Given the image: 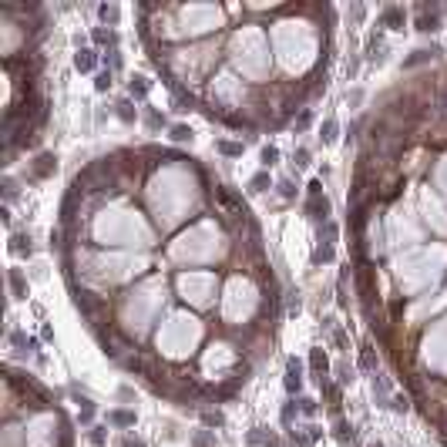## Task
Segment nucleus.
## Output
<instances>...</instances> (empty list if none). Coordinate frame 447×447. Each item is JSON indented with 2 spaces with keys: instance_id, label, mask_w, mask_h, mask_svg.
I'll list each match as a JSON object with an SVG mask.
<instances>
[{
  "instance_id": "obj_1",
  "label": "nucleus",
  "mask_w": 447,
  "mask_h": 447,
  "mask_svg": "<svg viewBox=\"0 0 447 447\" xmlns=\"http://www.w3.org/2000/svg\"><path fill=\"white\" fill-rule=\"evenodd\" d=\"M212 195H215L219 202H222V209H225L229 215H235V219H246V205L235 199V195H232L229 189H225V185H215V189H212Z\"/></svg>"
},
{
  "instance_id": "obj_2",
  "label": "nucleus",
  "mask_w": 447,
  "mask_h": 447,
  "mask_svg": "<svg viewBox=\"0 0 447 447\" xmlns=\"http://www.w3.org/2000/svg\"><path fill=\"white\" fill-rule=\"evenodd\" d=\"M300 387H303V367H300V360H289L286 363V390L296 393Z\"/></svg>"
},
{
  "instance_id": "obj_3",
  "label": "nucleus",
  "mask_w": 447,
  "mask_h": 447,
  "mask_svg": "<svg viewBox=\"0 0 447 447\" xmlns=\"http://www.w3.org/2000/svg\"><path fill=\"white\" fill-rule=\"evenodd\" d=\"M249 447H279V440L272 434H266L262 427H256V430H249Z\"/></svg>"
},
{
  "instance_id": "obj_4",
  "label": "nucleus",
  "mask_w": 447,
  "mask_h": 447,
  "mask_svg": "<svg viewBox=\"0 0 447 447\" xmlns=\"http://www.w3.org/2000/svg\"><path fill=\"white\" fill-rule=\"evenodd\" d=\"M373 393H377V397H380V403H387V407H390V383H387V377H383L380 370H377V373H373Z\"/></svg>"
},
{
  "instance_id": "obj_5",
  "label": "nucleus",
  "mask_w": 447,
  "mask_h": 447,
  "mask_svg": "<svg viewBox=\"0 0 447 447\" xmlns=\"http://www.w3.org/2000/svg\"><path fill=\"white\" fill-rule=\"evenodd\" d=\"M306 212H310V219H326V215H330V202L320 199V195H313L310 205H306Z\"/></svg>"
},
{
  "instance_id": "obj_6",
  "label": "nucleus",
  "mask_w": 447,
  "mask_h": 447,
  "mask_svg": "<svg viewBox=\"0 0 447 447\" xmlns=\"http://www.w3.org/2000/svg\"><path fill=\"white\" fill-rule=\"evenodd\" d=\"M310 367H313L316 380L323 383V377H326V357H323V350H313V353H310Z\"/></svg>"
},
{
  "instance_id": "obj_7",
  "label": "nucleus",
  "mask_w": 447,
  "mask_h": 447,
  "mask_svg": "<svg viewBox=\"0 0 447 447\" xmlns=\"http://www.w3.org/2000/svg\"><path fill=\"white\" fill-rule=\"evenodd\" d=\"M417 31H437V14H434V11L427 14V7H420V21H417Z\"/></svg>"
},
{
  "instance_id": "obj_8",
  "label": "nucleus",
  "mask_w": 447,
  "mask_h": 447,
  "mask_svg": "<svg viewBox=\"0 0 447 447\" xmlns=\"http://www.w3.org/2000/svg\"><path fill=\"white\" fill-rule=\"evenodd\" d=\"M51 168H54V155H41L37 158V165H34V175L44 179V175H51Z\"/></svg>"
},
{
  "instance_id": "obj_9",
  "label": "nucleus",
  "mask_w": 447,
  "mask_h": 447,
  "mask_svg": "<svg viewBox=\"0 0 447 447\" xmlns=\"http://www.w3.org/2000/svg\"><path fill=\"white\" fill-rule=\"evenodd\" d=\"M360 367L370 370V373H377V360H373V347L363 343V353H360Z\"/></svg>"
},
{
  "instance_id": "obj_10",
  "label": "nucleus",
  "mask_w": 447,
  "mask_h": 447,
  "mask_svg": "<svg viewBox=\"0 0 447 447\" xmlns=\"http://www.w3.org/2000/svg\"><path fill=\"white\" fill-rule=\"evenodd\" d=\"M383 24H387V27H393V31H400L403 14L397 11V7H387V11H383Z\"/></svg>"
},
{
  "instance_id": "obj_11",
  "label": "nucleus",
  "mask_w": 447,
  "mask_h": 447,
  "mask_svg": "<svg viewBox=\"0 0 447 447\" xmlns=\"http://www.w3.org/2000/svg\"><path fill=\"white\" fill-rule=\"evenodd\" d=\"M74 64H78V71H91V67H94V54H91V51H78Z\"/></svg>"
},
{
  "instance_id": "obj_12",
  "label": "nucleus",
  "mask_w": 447,
  "mask_h": 447,
  "mask_svg": "<svg viewBox=\"0 0 447 447\" xmlns=\"http://www.w3.org/2000/svg\"><path fill=\"white\" fill-rule=\"evenodd\" d=\"M14 252L31 256V235H14Z\"/></svg>"
},
{
  "instance_id": "obj_13",
  "label": "nucleus",
  "mask_w": 447,
  "mask_h": 447,
  "mask_svg": "<svg viewBox=\"0 0 447 447\" xmlns=\"http://www.w3.org/2000/svg\"><path fill=\"white\" fill-rule=\"evenodd\" d=\"M202 424H205V427H222L225 420H222V414H215V410H205V414H202Z\"/></svg>"
},
{
  "instance_id": "obj_14",
  "label": "nucleus",
  "mask_w": 447,
  "mask_h": 447,
  "mask_svg": "<svg viewBox=\"0 0 447 447\" xmlns=\"http://www.w3.org/2000/svg\"><path fill=\"white\" fill-rule=\"evenodd\" d=\"M111 420L114 424H121V427H128V424H134V414H128V410H114Z\"/></svg>"
},
{
  "instance_id": "obj_15",
  "label": "nucleus",
  "mask_w": 447,
  "mask_h": 447,
  "mask_svg": "<svg viewBox=\"0 0 447 447\" xmlns=\"http://www.w3.org/2000/svg\"><path fill=\"white\" fill-rule=\"evenodd\" d=\"M172 138H175V141H192V131L185 124H175V128H172Z\"/></svg>"
},
{
  "instance_id": "obj_16",
  "label": "nucleus",
  "mask_w": 447,
  "mask_h": 447,
  "mask_svg": "<svg viewBox=\"0 0 447 447\" xmlns=\"http://www.w3.org/2000/svg\"><path fill=\"white\" fill-rule=\"evenodd\" d=\"M195 447H215L212 434H209V430H199V434H195Z\"/></svg>"
},
{
  "instance_id": "obj_17",
  "label": "nucleus",
  "mask_w": 447,
  "mask_h": 447,
  "mask_svg": "<svg viewBox=\"0 0 447 447\" xmlns=\"http://www.w3.org/2000/svg\"><path fill=\"white\" fill-rule=\"evenodd\" d=\"M276 162H279V152H276L272 145L262 148V165H276Z\"/></svg>"
},
{
  "instance_id": "obj_18",
  "label": "nucleus",
  "mask_w": 447,
  "mask_h": 447,
  "mask_svg": "<svg viewBox=\"0 0 447 447\" xmlns=\"http://www.w3.org/2000/svg\"><path fill=\"white\" fill-rule=\"evenodd\" d=\"M118 118H124V121H131V118H134L131 101H121V104H118Z\"/></svg>"
},
{
  "instance_id": "obj_19",
  "label": "nucleus",
  "mask_w": 447,
  "mask_h": 447,
  "mask_svg": "<svg viewBox=\"0 0 447 447\" xmlns=\"http://www.w3.org/2000/svg\"><path fill=\"white\" fill-rule=\"evenodd\" d=\"M390 407H393V410H400V414H407V407H410V403H407V397L393 393V397H390Z\"/></svg>"
},
{
  "instance_id": "obj_20",
  "label": "nucleus",
  "mask_w": 447,
  "mask_h": 447,
  "mask_svg": "<svg viewBox=\"0 0 447 447\" xmlns=\"http://www.w3.org/2000/svg\"><path fill=\"white\" fill-rule=\"evenodd\" d=\"M320 138H323L326 145H330V141L336 138V121H326V124H323V134H320Z\"/></svg>"
},
{
  "instance_id": "obj_21",
  "label": "nucleus",
  "mask_w": 447,
  "mask_h": 447,
  "mask_svg": "<svg viewBox=\"0 0 447 447\" xmlns=\"http://www.w3.org/2000/svg\"><path fill=\"white\" fill-rule=\"evenodd\" d=\"M266 185H269V175L266 172H259L256 179H252V192H266Z\"/></svg>"
},
{
  "instance_id": "obj_22",
  "label": "nucleus",
  "mask_w": 447,
  "mask_h": 447,
  "mask_svg": "<svg viewBox=\"0 0 447 447\" xmlns=\"http://www.w3.org/2000/svg\"><path fill=\"white\" fill-rule=\"evenodd\" d=\"M219 152H225V155H242V145H232V141H219Z\"/></svg>"
},
{
  "instance_id": "obj_23",
  "label": "nucleus",
  "mask_w": 447,
  "mask_h": 447,
  "mask_svg": "<svg viewBox=\"0 0 447 447\" xmlns=\"http://www.w3.org/2000/svg\"><path fill=\"white\" fill-rule=\"evenodd\" d=\"M145 91H148L145 78H134V81H131V94H138V98H145Z\"/></svg>"
},
{
  "instance_id": "obj_24",
  "label": "nucleus",
  "mask_w": 447,
  "mask_h": 447,
  "mask_svg": "<svg viewBox=\"0 0 447 447\" xmlns=\"http://www.w3.org/2000/svg\"><path fill=\"white\" fill-rule=\"evenodd\" d=\"M101 21L114 24V21H118V11H114V7H108V4H104V7H101Z\"/></svg>"
},
{
  "instance_id": "obj_25",
  "label": "nucleus",
  "mask_w": 447,
  "mask_h": 447,
  "mask_svg": "<svg viewBox=\"0 0 447 447\" xmlns=\"http://www.w3.org/2000/svg\"><path fill=\"white\" fill-rule=\"evenodd\" d=\"M11 282H14V292H17V296H24V279H21V272H17V269L11 272Z\"/></svg>"
},
{
  "instance_id": "obj_26",
  "label": "nucleus",
  "mask_w": 447,
  "mask_h": 447,
  "mask_svg": "<svg viewBox=\"0 0 447 447\" xmlns=\"http://www.w3.org/2000/svg\"><path fill=\"white\" fill-rule=\"evenodd\" d=\"M300 410H303V414H316V400L303 397V400H300Z\"/></svg>"
},
{
  "instance_id": "obj_27",
  "label": "nucleus",
  "mask_w": 447,
  "mask_h": 447,
  "mask_svg": "<svg viewBox=\"0 0 447 447\" xmlns=\"http://www.w3.org/2000/svg\"><path fill=\"white\" fill-rule=\"evenodd\" d=\"M427 57H434L430 54V51H417L414 57H410V61H407V67H414V64H420V61H427Z\"/></svg>"
},
{
  "instance_id": "obj_28",
  "label": "nucleus",
  "mask_w": 447,
  "mask_h": 447,
  "mask_svg": "<svg viewBox=\"0 0 447 447\" xmlns=\"http://www.w3.org/2000/svg\"><path fill=\"white\" fill-rule=\"evenodd\" d=\"M336 437H340V440H350V437H353V434H350V427L343 424V420L336 424Z\"/></svg>"
},
{
  "instance_id": "obj_29",
  "label": "nucleus",
  "mask_w": 447,
  "mask_h": 447,
  "mask_svg": "<svg viewBox=\"0 0 447 447\" xmlns=\"http://www.w3.org/2000/svg\"><path fill=\"white\" fill-rule=\"evenodd\" d=\"M296 165H310V152H306V148H300V152H296Z\"/></svg>"
},
{
  "instance_id": "obj_30",
  "label": "nucleus",
  "mask_w": 447,
  "mask_h": 447,
  "mask_svg": "<svg viewBox=\"0 0 447 447\" xmlns=\"http://www.w3.org/2000/svg\"><path fill=\"white\" fill-rule=\"evenodd\" d=\"M289 313H300V292H289Z\"/></svg>"
},
{
  "instance_id": "obj_31",
  "label": "nucleus",
  "mask_w": 447,
  "mask_h": 447,
  "mask_svg": "<svg viewBox=\"0 0 447 447\" xmlns=\"http://www.w3.org/2000/svg\"><path fill=\"white\" fill-rule=\"evenodd\" d=\"M94 84H98V91H108V84H111V78H108V74H98V81H94Z\"/></svg>"
},
{
  "instance_id": "obj_32",
  "label": "nucleus",
  "mask_w": 447,
  "mask_h": 447,
  "mask_svg": "<svg viewBox=\"0 0 447 447\" xmlns=\"http://www.w3.org/2000/svg\"><path fill=\"white\" fill-rule=\"evenodd\" d=\"M279 189H282V195L289 199V195H292V182H289V179H286V182H279Z\"/></svg>"
},
{
  "instance_id": "obj_33",
  "label": "nucleus",
  "mask_w": 447,
  "mask_h": 447,
  "mask_svg": "<svg viewBox=\"0 0 447 447\" xmlns=\"http://www.w3.org/2000/svg\"><path fill=\"white\" fill-rule=\"evenodd\" d=\"M306 124H310V111H303V114H300V121H296V128H300V131H303Z\"/></svg>"
},
{
  "instance_id": "obj_34",
  "label": "nucleus",
  "mask_w": 447,
  "mask_h": 447,
  "mask_svg": "<svg viewBox=\"0 0 447 447\" xmlns=\"http://www.w3.org/2000/svg\"><path fill=\"white\" fill-rule=\"evenodd\" d=\"M124 447H145L141 440H124Z\"/></svg>"
},
{
  "instance_id": "obj_35",
  "label": "nucleus",
  "mask_w": 447,
  "mask_h": 447,
  "mask_svg": "<svg viewBox=\"0 0 447 447\" xmlns=\"http://www.w3.org/2000/svg\"><path fill=\"white\" fill-rule=\"evenodd\" d=\"M370 447H380V444H370Z\"/></svg>"
}]
</instances>
